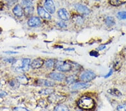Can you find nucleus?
I'll use <instances>...</instances> for the list:
<instances>
[{
  "instance_id": "f257e3e1",
  "label": "nucleus",
  "mask_w": 126,
  "mask_h": 111,
  "mask_svg": "<svg viewBox=\"0 0 126 111\" xmlns=\"http://www.w3.org/2000/svg\"><path fill=\"white\" fill-rule=\"evenodd\" d=\"M30 62L31 61L29 58H23L16 60L13 64L12 68L15 72L23 73L29 70Z\"/></svg>"
},
{
  "instance_id": "f03ea898",
  "label": "nucleus",
  "mask_w": 126,
  "mask_h": 111,
  "mask_svg": "<svg viewBox=\"0 0 126 111\" xmlns=\"http://www.w3.org/2000/svg\"><path fill=\"white\" fill-rule=\"evenodd\" d=\"M79 108L85 110H91L95 107L94 100L90 97L86 96H83L78 102Z\"/></svg>"
},
{
  "instance_id": "7ed1b4c3",
  "label": "nucleus",
  "mask_w": 126,
  "mask_h": 111,
  "mask_svg": "<svg viewBox=\"0 0 126 111\" xmlns=\"http://www.w3.org/2000/svg\"><path fill=\"white\" fill-rule=\"evenodd\" d=\"M54 67L60 71L67 72L72 70V65L67 62L62 61H58L55 62L54 64Z\"/></svg>"
},
{
  "instance_id": "20e7f679",
  "label": "nucleus",
  "mask_w": 126,
  "mask_h": 111,
  "mask_svg": "<svg viewBox=\"0 0 126 111\" xmlns=\"http://www.w3.org/2000/svg\"><path fill=\"white\" fill-rule=\"evenodd\" d=\"M95 77L96 75L94 72L90 70H87L83 72L80 75V79L84 82H88L94 80Z\"/></svg>"
},
{
  "instance_id": "39448f33",
  "label": "nucleus",
  "mask_w": 126,
  "mask_h": 111,
  "mask_svg": "<svg viewBox=\"0 0 126 111\" xmlns=\"http://www.w3.org/2000/svg\"><path fill=\"white\" fill-rule=\"evenodd\" d=\"M66 99V97L61 95H58L53 93L51 94L48 97V100L50 103L54 104H60L61 103L64 102Z\"/></svg>"
},
{
  "instance_id": "423d86ee",
  "label": "nucleus",
  "mask_w": 126,
  "mask_h": 111,
  "mask_svg": "<svg viewBox=\"0 0 126 111\" xmlns=\"http://www.w3.org/2000/svg\"><path fill=\"white\" fill-rule=\"evenodd\" d=\"M42 22L38 17H32L28 20V24L30 27H38L41 25Z\"/></svg>"
},
{
  "instance_id": "0eeeda50",
  "label": "nucleus",
  "mask_w": 126,
  "mask_h": 111,
  "mask_svg": "<svg viewBox=\"0 0 126 111\" xmlns=\"http://www.w3.org/2000/svg\"><path fill=\"white\" fill-rule=\"evenodd\" d=\"M44 7L49 13L53 14L55 12L56 8L52 0H46L44 2Z\"/></svg>"
},
{
  "instance_id": "6e6552de",
  "label": "nucleus",
  "mask_w": 126,
  "mask_h": 111,
  "mask_svg": "<svg viewBox=\"0 0 126 111\" xmlns=\"http://www.w3.org/2000/svg\"><path fill=\"white\" fill-rule=\"evenodd\" d=\"M38 14L43 19L47 20H50L51 19V16L50 15V14L46 11V10L43 7L39 6L38 7Z\"/></svg>"
},
{
  "instance_id": "1a4fd4ad",
  "label": "nucleus",
  "mask_w": 126,
  "mask_h": 111,
  "mask_svg": "<svg viewBox=\"0 0 126 111\" xmlns=\"http://www.w3.org/2000/svg\"><path fill=\"white\" fill-rule=\"evenodd\" d=\"M75 8L79 13L84 15H88L90 13V10L88 8L81 4H76L75 5Z\"/></svg>"
},
{
  "instance_id": "9d476101",
  "label": "nucleus",
  "mask_w": 126,
  "mask_h": 111,
  "mask_svg": "<svg viewBox=\"0 0 126 111\" xmlns=\"http://www.w3.org/2000/svg\"><path fill=\"white\" fill-rule=\"evenodd\" d=\"M44 63V61L43 60L42 58H38L32 61L31 64H30V66L33 69H37V68L41 67Z\"/></svg>"
},
{
  "instance_id": "9b49d317",
  "label": "nucleus",
  "mask_w": 126,
  "mask_h": 111,
  "mask_svg": "<svg viewBox=\"0 0 126 111\" xmlns=\"http://www.w3.org/2000/svg\"><path fill=\"white\" fill-rule=\"evenodd\" d=\"M49 77L53 80H56V81H62L65 78L64 75L60 73H57V72H53V73H50L49 75Z\"/></svg>"
},
{
  "instance_id": "f8f14e48",
  "label": "nucleus",
  "mask_w": 126,
  "mask_h": 111,
  "mask_svg": "<svg viewBox=\"0 0 126 111\" xmlns=\"http://www.w3.org/2000/svg\"><path fill=\"white\" fill-rule=\"evenodd\" d=\"M58 15L61 19L64 20V21H67L69 19L68 14L66 10L64 9L59 10L58 11Z\"/></svg>"
},
{
  "instance_id": "ddd939ff",
  "label": "nucleus",
  "mask_w": 126,
  "mask_h": 111,
  "mask_svg": "<svg viewBox=\"0 0 126 111\" xmlns=\"http://www.w3.org/2000/svg\"><path fill=\"white\" fill-rule=\"evenodd\" d=\"M90 86V85L87 82H77L74 84L72 86V89L74 90H79L82 89L86 88Z\"/></svg>"
},
{
  "instance_id": "4468645a",
  "label": "nucleus",
  "mask_w": 126,
  "mask_h": 111,
  "mask_svg": "<svg viewBox=\"0 0 126 111\" xmlns=\"http://www.w3.org/2000/svg\"><path fill=\"white\" fill-rule=\"evenodd\" d=\"M38 84L39 85L43 86H47V87H52L54 85V83L53 82L47 80H43L40 79L38 81Z\"/></svg>"
},
{
  "instance_id": "2eb2a0df",
  "label": "nucleus",
  "mask_w": 126,
  "mask_h": 111,
  "mask_svg": "<svg viewBox=\"0 0 126 111\" xmlns=\"http://www.w3.org/2000/svg\"><path fill=\"white\" fill-rule=\"evenodd\" d=\"M13 13L16 16L21 17L23 14V8L19 5H16L13 9Z\"/></svg>"
},
{
  "instance_id": "dca6fc26",
  "label": "nucleus",
  "mask_w": 126,
  "mask_h": 111,
  "mask_svg": "<svg viewBox=\"0 0 126 111\" xmlns=\"http://www.w3.org/2000/svg\"><path fill=\"white\" fill-rule=\"evenodd\" d=\"M109 3L114 6H119L126 3V0H110Z\"/></svg>"
},
{
  "instance_id": "f3484780",
  "label": "nucleus",
  "mask_w": 126,
  "mask_h": 111,
  "mask_svg": "<svg viewBox=\"0 0 126 111\" xmlns=\"http://www.w3.org/2000/svg\"><path fill=\"white\" fill-rule=\"evenodd\" d=\"M108 93H109V94L112 95L113 96H121L122 95L121 92H120L119 90H118L117 89L113 88V89H109L108 90Z\"/></svg>"
},
{
  "instance_id": "a211bd4d",
  "label": "nucleus",
  "mask_w": 126,
  "mask_h": 111,
  "mask_svg": "<svg viewBox=\"0 0 126 111\" xmlns=\"http://www.w3.org/2000/svg\"><path fill=\"white\" fill-rule=\"evenodd\" d=\"M16 81L19 82V84H21L23 85H26L28 82V79L24 75L18 76L16 78Z\"/></svg>"
},
{
  "instance_id": "6ab92c4d",
  "label": "nucleus",
  "mask_w": 126,
  "mask_h": 111,
  "mask_svg": "<svg viewBox=\"0 0 126 111\" xmlns=\"http://www.w3.org/2000/svg\"><path fill=\"white\" fill-rule=\"evenodd\" d=\"M54 111H70L68 108L65 105L58 104L54 108Z\"/></svg>"
},
{
  "instance_id": "aec40b11",
  "label": "nucleus",
  "mask_w": 126,
  "mask_h": 111,
  "mask_svg": "<svg viewBox=\"0 0 126 111\" xmlns=\"http://www.w3.org/2000/svg\"><path fill=\"white\" fill-rule=\"evenodd\" d=\"M54 90L52 88H46L41 90L39 92V94L42 95H50L53 93Z\"/></svg>"
},
{
  "instance_id": "412c9836",
  "label": "nucleus",
  "mask_w": 126,
  "mask_h": 111,
  "mask_svg": "<svg viewBox=\"0 0 126 111\" xmlns=\"http://www.w3.org/2000/svg\"><path fill=\"white\" fill-rule=\"evenodd\" d=\"M34 11V7L33 6L31 7H27L24 8V13L26 16H29L32 14Z\"/></svg>"
},
{
  "instance_id": "4be33fe9",
  "label": "nucleus",
  "mask_w": 126,
  "mask_h": 111,
  "mask_svg": "<svg viewBox=\"0 0 126 111\" xmlns=\"http://www.w3.org/2000/svg\"><path fill=\"white\" fill-rule=\"evenodd\" d=\"M105 23H106L108 26H111L115 24L114 19L113 17L109 16L107 17L105 19Z\"/></svg>"
},
{
  "instance_id": "5701e85b",
  "label": "nucleus",
  "mask_w": 126,
  "mask_h": 111,
  "mask_svg": "<svg viewBox=\"0 0 126 111\" xmlns=\"http://www.w3.org/2000/svg\"><path fill=\"white\" fill-rule=\"evenodd\" d=\"M77 80V77L75 75H71L68 76L66 78V82H67V84H71L75 82Z\"/></svg>"
},
{
  "instance_id": "b1692460",
  "label": "nucleus",
  "mask_w": 126,
  "mask_h": 111,
  "mask_svg": "<svg viewBox=\"0 0 126 111\" xmlns=\"http://www.w3.org/2000/svg\"><path fill=\"white\" fill-rule=\"evenodd\" d=\"M21 4L24 8L32 6V3L31 0H22Z\"/></svg>"
},
{
  "instance_id": "393cba45",
  "label": "nucleus",
  "mask_w": 126,
  "mask_h": 111,
  "mask_svg": "<svg viewBox=\"0 0 126 111\" xmlns=\"http://www.w3.org/2000/svg\"><path fill=\"white\" fill-rule=\"evenodd\" d=\"M54 64H55V62L54 60L52 59L48 60L46 62V66L48 68H51L53 66H54Z\"/></svg>"
},
{
  "instance_id": "a878e982",
  "label": "nucleus",
  "mask_w": 126,
  "mask_h": 111,
  "mask_svg": "<svg viewBox=\"0 0 126 111\" xmlns=\"http://www.w3.org/2000/svg\"><path fill=\"white\" fill-rule=\"evenodd\" d=\"M117 17L119 19H126V11H121L117 14Z\"/></svg>"
},
{
  "instance_id": "bb28decb",
  "label": "nucleus",
  "mask_w": 126,
  "mask_h": 111,
  "mask_svg": "<svg viewBox=\"0 0 126 111\" xmlns=\"http://www.w3.org/2000/svg\"><path fill=\"white\" fill-rule=\"evenodd\" d=\"M74 21L77 24H81L83 23V19L80 16H76L74 18Z\"/></svg>"
},
{
  "instance_id": "cd10ccee",
  "label": "nucleus",
  "mask_w": 126,
  "mask_h": 111,
  "mask_svg": "<svg viewBox=\"0 0 126 111\" xmlns=\"http://www.w3.org/2000/svg\"><path fill=\"white\" fill-rule=\"evenodd\" d=\"M117 109L118 111H126V104L119 105L117 107Z\"/></svg>"
},
{
  "instance_id": "c85d7f7f",
  "label": "nucleus",
  "mask_w": 126,
  "mask_h": 111,
  "mask_svg": "<svg viewBox=\"0 0 126 111\" xmlns=\"http://www.w3.org/2000/svg\"><path fill=\"white\" fill-rule=\"evenodd\" d=\"M14 111H30L24 107H15L14 109Z\"/></svg>"
},
{
  "instance_id": "c756f323",
  "label": "nucleus",
  "mask_w": 126,
  "mask_h": 111,
  "mask_svg": "<svg viewBox=\"0 0 126 111\" xmlns=\"http://www.w3.org/2000/svg\"><path fill=\"white\" fill-rule=\"evenodd\" d=\"M90 55L91 56H95V57H97L99 56V53L96 50H92V51L90 52Z\"/></svg>"
},
{
  "instance_id": "7c9ffc66",
  "label": "nucleus",
  "mask_w": 126,
  "mask_h": 111,
  "mask_svg": "<svg viewBox=\"0 0 126 111\" xmlns=\"http://www.w3.org/2000/svg\"><path fill=\"white\" fill-rule=\"evenodd\" d=\"M7 95V93L6 92L3 90H0V98L1 97H4V96H6Z\"/></svg>"
},
{
  "instance_id": "2f4dec72",
  "label": "nucleus",
  "mask_w": 126,
  "mask_h": 111,
  "mask_svg": "<svg viewBox=\"0 0 126 111\" xmlns=\"http://www.w3.org/2000/svg\"><path fill=\"white\" fill-rule=\"evenodd\" d=\"M5 61L6 62H10V63H11V62H13L14 63L16 60H15V58H6V59H5Z\"/></svg>"
},
{
  "instance_id": "473e14b6",
  "label": "nucleus",
  "mask_w": 126,
  "mask_h": 111,
  "mask_svg": "<svg viewBox=\"0 0 126 111\" xmlns=\"http://www.w3.org/2000/svg\"><path fill=\"white\" fill-rule=\"evenodd\" d=\"M58 25L60 26V27H62V28H64L66 27V24H65L64 23H63V22H59V23H57Z\"/></svg>"
},
{
  "instance_id": "72a5a7b5",
  "label": "nucleus",
  "mask_w": 126,
  "mask_h": 111,
  "mask_svg": "<svg viewBox=\"0 0 126 111\" xmlns=\"http://www.w3.org/2000/svg\"><path fill=\"white\" fill-rule=\"evenodd\" d=\"M105 46H104V45H101V46H99V47L97 48V49L99 50V51H100V50H103V49H104V48H105Z\"/></svg>"
},
{
  "instance_id": "f704fd0d",
  "label": "nucleus",
  "mask_w": 126,
  "mask_h": 111,
  "mask_svg": "<svg viewBox=\"0 0 126 111\" xmlns=\"http://www.w3.org/2000/svg\"><path fill=\"white\" fill-rule=\"evenodd\" d=\"M4 3L2 1H0V11H1V10H2L3 8L4 7Z\"/></svg>"
},
{
  "instance_id": "c9c22d12",
  "label": "nucleus",
  "mask_w": 126,
  "mask_h": 111,
  "mask_svg": "<svg viewBox=\"0 0 126 111\" xmlns=\"http://www.w3.org/2000/svg\"><path fill=\"white\" fill-rule=\"evenodd\" d=\"M112 73H113V71L111 70H110L109 73H108V74L107 75L105 76V78H107L108 77H109V76H110L112 74Z\"/></svg>"
},
{
  "instance_id": "e433bc0d",
  "label": "nucleus",
  "mask_w": 126,
  "mask_h": 111,
  "mask_svg": "<svg viewBox=\"0 0 126 111\" xmlns=\"http://www.w3.org/2000/svg\"><path fill=\"white\" fill-rule=\"evenodd\" d=\"M5 53H8V54H15V53H17V52H11V51H7V52H5Z\"/></svg>"
},
{
  "instance_id": "4c0bfd02",
  "label": "nucleus",
  "mask_w": 126,
  "mask_h": 111,
  "mask_svg": "<svg viewBox=\"0 0 126 111\" xmlns=\"http://www.w3.org/2000/svg\"><path fill=\"white\" fill-rule=\"evenodd\" d=\"M65 50H74V49H66Z\"/></svg>"
},
{
  "instance_id": "58836bf2",
  "label": "nucleus",
  "mask_w": 126,
  "mask_h": 111,
  "mask_svg": "<svg viewBox=\"0 0 126 111\" xmlns=\"http://www.w3.org/2000/svg\"><path fill=\"white\" fill-rule=\"evenodd\" d=\"M1 83H0V86H1Z\"/></svg>"
},
{
  "instance_id": "ea45409f",
  "label": "nucleus",
  "mask_w": 126,
  "mask_h": 111,
  "mask_svg": "<svg viewBox=\"0 0 126 111\" xmlns=\"http://www.w3.org/2000/svg\"></svg>"
}]
</instances>
